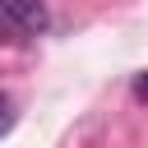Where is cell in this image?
Returning <instances> with one entry per match:
<instances>
[{"label": "cell", "mask_w": 148, "mask_h": 148, "mask_svg": "<svg viewBox=\"0 0 148 148\" xmlns=\"http://www.w3.org/2000/svg\"><path fill=\"white\" fill-rule=\"evenodd\" d=\"M46 28L42 0H0V32L5 37H37Z\"/></svg>", "instance_id": "1"}, {"label": "cell", "mask_w": 148, "mask_h": 148, "mask_svg": "<svg viewBox=\"0 0 148 148\" xmlns=\"http://www.w3.org/2000/svg\"><path fill=\"white\" fill-rule=\"evenodd\" d=\"M9 130H14V106L0 102V134H9Z\"/></svg>", "instance_id": "2"}, {"label": "cell", "mask_w": 148, "mask_h": 148, "mask_svg": "<svg viewBox=\"0 0 148 148\" xmlns=\"http://www.w3.org/2000/svg\"><path fill=\"white\" fill-rule=\"evenodd\" d=\"M134 97H143V102H148V74H139V79H134Z\"/></svg>", "instance_id": "3"}]
</instances>
